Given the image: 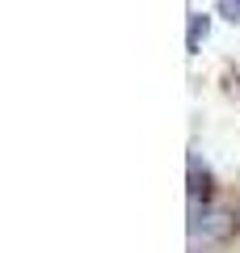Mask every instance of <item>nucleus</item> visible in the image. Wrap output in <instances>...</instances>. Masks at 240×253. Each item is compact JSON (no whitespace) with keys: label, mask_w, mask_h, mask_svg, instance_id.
<instances>
[{"label":"nucleus","mask_w":240,"mask_h":253,"mask_svg":"<svg viewBox=\"0 0 240 253\" xmlns=\"http://www.w3.org/2000/svg\"><path fill=\"white\" fill-rule=\"evenodd\" d=\"M206 30H211V17L206 13H190V38H186V46H190V55L202 46V38H206Z\"/></svg>","instance_id":"1"},{"label":"nucleus","mask_w":240,"mask_h":253,"mask_svg":"<svg viewBox=\"0 0 240 253\" xmlns=\"http://www.w3.org/2000/svg\"><path fill=\"white\" fill-rule=\"evenodd\" d=\"M219 13L228 21H240V0H219Z\"/></svg>","instance_id":"2"}]
</instances>
